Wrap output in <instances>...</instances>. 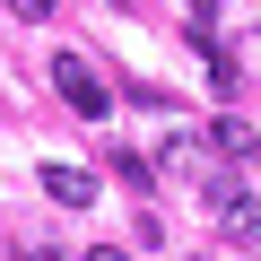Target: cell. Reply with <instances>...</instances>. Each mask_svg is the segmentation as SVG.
Listing matches in <instances>:
<instances>
[{"instance_id": "1", "label": "cell", "mask_w": 261, "mask_h": 261, "mask_svg": "<svg viewBox=\"0 0 261 261\" xmlns=\"http://www.w3.org/2000/svg\"><path fill=\"white\" fill-rule=\"evenodd\" d=\"M53 87H61V105H70V113H87V122H105V105H113V87H105L79 53H61V61H53Z\"/></svg>"}, {"instance_id": "2", "label": "cell", "mask_w": 261, "mask_h": 261, "mask_svg": "<svg viewBox=\"0 0 261 261\" xmlns=\"http://www.w3.org/2000/svg\"><path fill=\"white\" fill-rule=\"evenodd\" d=\"M35 183H44V192H53V200H61V209H87V200H96V183H87V174H79V166H44V174H35Z\"/></svg>"}, {"instance_id": "3", "label": "cell", "mask_w": 261, "mask_h": 261, "mask_svg": "<svg viewBox=\"0 0 261 261\" xmlns=\"http://www.w3.org/2000/svg\"><path fill=\"white\" fill-rule=\"evenodd\" d=\"M209 148H218V157H252V122H235V113H226V122L209 130Z\"/></svg>"}, {"instance_id": "4", "label": "cell", "mask_w": 261, "mask_h": 261, "mask_svg": "<svg viewBox=\"0 0 261 261\" xmlns=\"http://www.w3.org/2000/svg\"><path fill=\"white\" fill-rule=\"evenodd\" d=\"M183 9H192V27L209 35V27H218V9H226V0H183Z\"/></svg>"}, {"instance_id": "5", "label": "cell", "mask_w": 261, "mask_h": 261, "mask_svg": "<svg viewBox=\"0 0 261 261\" xmlns=\"http://www.w3.org/2000/svg\"><path fill=\"white\" fill-rule=\"evenodd\" d=\"M9 9H18V18H53L61 0H9Z\"/></svg>"}, {"instance_id": "6", "label": "cell", "mask_w": 261, "mask_h": 261, "mask_svg": "<svg viewBox=\"0 0 261 261\" xmlns=\"http://www.w3.org/2000/svg\"><path fill=\"white\" fill-rule=\"evenodd\" d=\"M87 261H130V252H113V244H96V252H87Z\"/></svg>"}]
</instances>
